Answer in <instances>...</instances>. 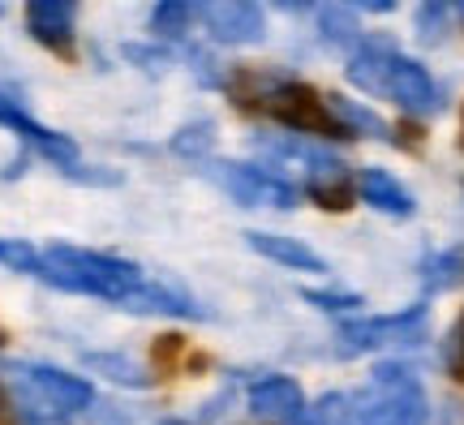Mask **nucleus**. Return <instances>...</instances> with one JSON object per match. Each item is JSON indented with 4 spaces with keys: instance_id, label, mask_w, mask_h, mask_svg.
Segmentation results:
<instances>
[{
    "instance_id": "nucleus-7",
    "label": "nucleus",
    "mask_w": 464,
    "mask_h": 425,
    "mask_svg": "<svg viewBox=\"0 0 464 425\" xmlns=\"http://www.w3.org/2000/svg\"><path fill=\"white\" fill-rule=\"evenodd\" d=\"M426 335V305H413L404 314H392V318H365V323H348L340 331L348 353H370V348H382V343H417Z\"/></svg>"
},
{
    "instance_id": "nucleus-14",
    "label": "nucleus",
    "mask_w": 464,
    "mask_h": 425,
    "mask_svg": "<svg viewBox=\"0 0 464 425\" xmlns=\"http://www.w3.org/2000/svg\"><path fill=\"white\" fill-rule=\"evenodd\" d=\"M121 310H133V314H168V318H202V310L189 301L185 293H172L164 284H142L138 293L121 305Z\"/></svg>"
},
{
    "instance_id": "nucleus-15",
    "label": "nucleus",
    "mask_w": 464,
    "mask_h": 425,
    "mask_svg": "<svg viewBox=\"0 0 464 425\" xmlns=\"http://www.w3.org/2000/svg\"><path fill=\"white\" fill-rule=\"evenodd\" d=\"M327 112H332L335 125H344L348 133H362V138H392L387 121L374 116L370 108H362L357 99H344V95H327Z\"/></svg>"
},
{
    "instance_id": "nucleus-10",
    "label": "nucleus",
    "mask_w": 464,
    "mask_h": 425,
    "mask_svg": "<svg viewBox=\"0 0 464 425\" xmlns=\"http://www.w3.org/2000/svg\"><path fill=\"white\" fill-rule=\"evenodd\" d=\"M249 409L266 417V421H297L301 409H305V395L293 378H280V374H266L249 387Z\"/></svg>"
},
{
    "instance_id": "nucleus-5",
    "label": "nucleus",
    "mask_w": 464,
    "mask_h": 425,
    "mask_svg": "<svg viewBox=\"0 0 464 425\" xmlns=\"http://www.w3.org/2000/svg\"><path fill=\"white\" fill-rule=\"evenodd\" d=\"M207 177L216 180L224 194H232L241 207H280V211H293L297 207V189L284 177L266 172V168L254 164H211Z\"/></svg>"
},
{
    "instance_id": "nucleus-1",
    "label": "nucleus",
    "mask_w": 464,
    "mask_h": 425,
    "mask_svg": "<svg viewBox=\"0 0 464 425\" xmlns=\"http://www.w3.org/2000/svg\"><path fill=\"white\" fill-rule=\"evenodd\" d=\"M39 279L65 288V293H86V296H100V301H116V305H125L147 284L133 262L112 258V254H91V249H78V246L44 249V275Z\"/></svg>"
},
{
    "instance_id": "nucleus-16",
    "label": "nucleus",
    "mask_w": 464,
    "mask_h": 425,
    "mask_svg": "<svg viewBox=\"0 0 464 425\" xmlns=\"http://www.w3.org/2000/svg\"><path fill=\"white\" fill-rule=\"evenodd\" d=\"M82 361L91 365V370L108 374L112 382H121V387H150L147 370H142V365H133L130 357H121V353H86Z\"/></svg>"
},
{
    "instance_id": "nucleus-27",
    "label": "nucleus",
    "mask_w": 464,
    "mask_h": 425,
    "mask_svg": "<svg viewBox=\"0 0 464 425\" xmlns=\"http://www.w3.org/2000/svg\"><path fill=\"white\" fill-rule=\"evenodd\" d=\"M460 14H464V5H460Z\"/></svg>"
},
{
    "instance_id": "nucleus-12",
    "label": "nucleus",
    "mask_w": 464,
    "mask_h": 425,
    "mask_svg": "<svg viewBox=\"0 0 464 425\" xmlns=\"http://www.w3.org/2000/svg\"><path fill=\"white\" fill-rule=\"evenodd\" d=\"M249 249H258L263 258L280 262V266H293V271H327V262L318 258L310 246H301V241H293V237H276V232H246Z\"/></svg>"
},
{
    "instance_id": "nucleus-23",
    "label": "nucleus",
    "mask_w": 464,
    "mask_h": 425,
    "mask_svg": "<svg viewBox=\"0 0 464 425\" xmlns=\"http://www.w3.org/2000/svg\"><path fill=\"white\" fill-rule=\"evenodd\" d=\"M323 34H327V39H335V43L353 39V22H348V9H323Z\"/></svg>"
},
{
    "instance_id": "nucleus-28",
    "label": "nucleus",
    "mask_w": 464,
    "mask_h": 425,
    "mask_svg": "<svg viewBox=\"0 0 464 425\" xmlns=\"http://www.w3.org/2000/svg\"><path fill=\"white\" fill-rule=\"evenodd\" d=\"M310 425H314V421H310Z\"/></svg>"
},
{
    "instance_id": "nucleus-26",
    "label": "nucleus",
    "mask_w": 464,
    "mask_h": 425,
    "mask_svg": "<svg viewBox=\"0 0 464 425\" xmlns=\"http://www.w3.org/2000/svg\"><path fill=\"white\" fill-rule=\"evenodd\" d=\"M26 425H61V417H48V412H31Z\"/></svg>"
},
{
    "instance_id": "nucleus-21",
    "label": "nucleus",
    "mask_w": 464,
    "mask_h": 425,
    "mask_svg": "<svg viewBox=\"0 0 464 425\" xmlns=\"http://www.w3.org/2000/svg\"><path fill=\"white\" fill-rule=\"evenodd\" d=\"M0 262L22 271V275H34V279L44 275V254H34L26 241H0Z\"/></svg>"
},
{
    "instance_id": "nucleus-2",
    "label": "nucleus",
    "mask_w": 464,
    "mask_h": 425,
    "mask_svg": "<svg viewBox=\"0 0 464 425\" xmlns=\"http://www.w3.org/2000/svg\"><path fill=\"white\" fill-rule=\"evenodd\" d=\"M348 78L362 91H370V95H387L404 112H417V116L439 112V86H434L430 73L417 61H409V56L382 48V43H370V48L357 52L348 61Z\"/></svg>"
},
{
    "instance_id": "nucleus-22",
    "label": "nucleus",
    "mask_w": 464,
    "mask_h": 425,
    "mask_svg": "<svg viewBox=\"0 0 464 425\" xmlns=\"http://www.w3.org/2000/svg\"><path fill=\"white\" fill-rule=\"evenodd\" d=\"M443 17H448V5H421L417 9V31H421L426 43H434L443 34Z\"/></svg>"
},
{
    "instance_id": "nucleus-19",
    "label": "nucleus",
    "mask_w": 464,
    "mask_h": 425,
    "mask_svg": "<svg viewBox=\"0 0 464 425\" xmlns=\"http://www.w3.org/2000/svg\"><path fill=\"white\" fill-rule=\"evenodd\" d=\"M216 125L211 121H198V125H185L177 138H172V150L177 155H189V159H202L207 150H211V142H216Z\"/></svg>"
},
{
    "instance_id": "nucleus-17",
    "label": "nucleus",
    "mask_w": 464,
    "mask_h": 425,
    "mask_svg": "<svg viewBox=\"0 0 464 425\" xmlns=\"http://www.w3.org/2000/svg\"><path fill=\"white\" fill-rule=\"evenodd\" d=\"M314 425H362V412H357V395L332 391L318 400L314 409Z\"/></svg>"
},
{
    "instance_id": "nucleus-25",
    "label": "nucleus",
    "mask_w": 464,
    "mask_h": 425,
    "mask_svg": "<svg viewBox=\"0 0 464 425\" xmlns=\"http://www.w3.org/2000/svg\"><path fill=\"white\" fill-rule=\"evenodd\" d=\"M448 365L456 378H464V318L456 323V331H451V340H448Z\"/></svg>"
},
{
    "instance_id": "nucleus-18",
    "label": "nucleus",
    "mask_w": 464,
    "mask_h": 425,
    "mask_svg": "<svg viewBox=\"0 0 464 425\" xmlns=\"http://www.w3.org/2000/svg\"><path fill=\"white\" fill-rule=\"evenodd\" d=\"M460 279H464L460 249H448V254H439V258L426 262V284H430V288H451V284H460Z\"/></svg>"
},
{
    "instance_id": "nucleus-13",
    "label": "nucleus",
    "mask_w": 464,
    "mask_h": 425,
    "mask_svg": "<svg viewBox=\"0 0 464 425\" xmlns=\"http://www.w3.org/2000/svg\"><path fill=\"white\" fill-rule=\"evenodd\" d=\"M362 198L382 215H413V194L382 168H365L362 172Z\"/></svg>"
},
{
    "instance_id": "nucleus-4",
    "label": "nucleus",
    "mask_w": 464,
    "mask_h": 425,
    "mask_svg": "<svg viewBox=\"0 0 464 425\" xmlns=\"http://www.w3.org/2000/svg\"><path fill=\"white\" fill-rule=\"evenodd\" d=\"M241 86H258L249 91L246 99H254L258 108L276 116L280 125L288 130H301V133H340V125L332 121L327 112V99H318L310 86L301 82H284V78H258V73H241L237 78Z\"/></svg>"
},
{
    "instance_id": "nucleus-6",
    "label": "nucleus",
    "mask_w": 464,
    "mask_h": 425,
    "mask_svg": "<svg viewBox=\"0 0 464 425\" xmlns=\"http://www.w3.org/2000/svg\"><path fill=\"white\" fill-rule=\"evenodd\" d=\"M14 374L26 382V391L34 395L39 412L61 417V412H82L95 404V387L78 374H65L56 365H14Z\"/></svg>"
},
{
    "instance_id": "nucleus-3",
    "label": "nucleus",
    "mask_w": 464,
    "mask_h": 425,
    "mask_svg": "<svg viewBox=\"0 0 464 425\" xmlns=\"http://www.w3.org/2000/svg\"><path fill=\"white\" fill-rule=\"evenodd\" d=\"M357 412L362 425H426L430 417L421 382L404 365H379L357 395Z\"/></svg>"
},
{
    "instance_id": "nucleus-11",
    "label": "nucleus",
    "mask_w": 464,
    "mask_h": 425,
    "mask_svg": "<svg viewBox=\"0 0 464 425\" xmlns=\"http://www.w3.org/2000/svg\"><path fill=\"white\" fill-rule=\"evenodd\" d=\"M73 5L69 0H34L26 5V26L39 43H48V48H69L73 43Z\"/></svg>"
},
{
    "instance_id": "nucleus-20",
    "label": "nucleus",
    "mask_w": 464,
    "mask_h": 425,
    "mask_svg": "<svg viewBox=\"0 0 464 425\" xmlns=\"http://www.w3.org/2000/svg\"><path fill=\"white\" fill-rule=\"evenodd\" d=\"M198 17V9L194 5H177V0H168V5H155V31L160 34H185L189 31V22Z\"/></svg>"
},
{
    "instance_id": "nucleus-8",
    "label": "nucleus",
    "mask_w": 464,
    "mask_h": 425,
    "mask_svg": "<svg viewBox=\"0 0 464 425\" xmlns=\"http://www.w3.org/2000/svg\"><path fill=\"white\" fill-rule=\"evenodd\" d=\"M0 125H5V130H14L22 142H31L39 155H48L52 164H61L69 177H82V172H78V168H82V164H78V147L69 142L65 133L44 130V125H39L34 116H26V112H22V108L14 103V99H5V95H0Z\"/></svg>"
},
{
    "instance_id": "nucleus-9",
    "label": "nucleus",
    "mask_w": 464,
    "mask_h": 425,
    "mask_svg": "<svg viewBox=\"0 0 464 425\" xmlns=\"http://www.w3.org/2000/svg\"><path fill=\"white\" fill-rule=\"evenodd\" d=\"M207 17V31L216 43H228V48H246V43H258L266 34L263 9L249 5V0H224V5H207L202 9Z\"/></svg>"
},
{
    "instance_id": "nucleus-24",
    "label": "nucleus",
    "mask_w": 464,
    "mask_h": 425,
    "mask_svg": "<svg viewBox=\"0 0 464 425\" xmlns=\"http://www.w3.org/2000/svg\"><path fill=\"white\" fill-rule=\"evenodd\" d=\"M305 301H314V305H323V310H353V305H362V296L353 293H305Z\"/></svg>"
}]
</instances>
